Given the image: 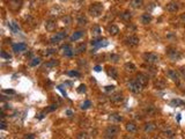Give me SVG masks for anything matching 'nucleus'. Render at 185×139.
<instances>
[{
  "mask_svg": "<svg viewBox=\"0 0 185 139\" xmlns=\"http://www.w3.org/2000/svg\"><path fill=\"white\" fill-rule=\"evenodd\" d=\"M76 139H88V134L87 132L82 131V132H79L78 136H76Z\"/></svg>",
  "mask_w": 185,
  "mask_h": 139,
  "instance_id": "38",
  "label": "nucleus"
},
{
  "mask_svg": "<svg viewBox=\"0 0 185 139\" xmlns=\"http://www.w3.org/2000/svg\"><path fill=\"white\" fill-rule=\"evenodd\" d=\"M86 50H87V45H86V43L81 42V43H79V44L75 46V49H74V55H80V53L84 52Z\"/></svg>",
  "mask_w": 185,
  "mask_h": 139,
  "instance_id": "18",
  "label": "nucleus"
},
{
  "mask_svg": "<svg viewBox=\"0 0 185 139\" xmlns=\"http://www.w3.org/2000/svg\"><path fill=\"white\" fill-rule=\"evenodd\" d=\"M145 112H146L147 115H154V114L156 112V108H155L154 106H147V107L145 108Z\"/></svg>",
  "mask_w": 185,
  "mask_h": 139,
  "instance_id": "34",
  "label": "nucleus"
},
{
  "mask_svg": "<svg viewBox=\"0 0 185 139\" xmlns=\"http://www.w3.org/2000/svg\"><path fill=\"white\" fill-rule=\"evenodd\" d=\"M144 60L146 61V63H148V64H152V65H154V64H157L158 63V55H156V53H154V52H146V53H144Z\"/></svg>",
  "mask_w": 185,
  "mask_h": 139,
  "instance_id": "5",
  "label": "nucleus"
},
{
  "mask_svg": "<svg viewBox=\"0 0 185 139\" xmlns=\"http://www.w3.org/2000/svg\"><path fill=\"white\" fill-rule=\"evenodd\" d=\"M66 36H67L66 31H59V33H57L54 36H52V37L50 38V43H52V44H57V43L61 42L63 40H65V38H66Z\"/></svg>",
  "mask_w": 185,
  "mask_h": 139,
  "instance_id": "10",
  "label": "nucleus"
},
{
  "mask_svg": "<svg viewBox=\"0 0 185 139\" xmlns=\"http://www.w3.org/2000/svg\"><path fill=\"white\" fill-rule=\"evenodd\" d=\"M110 101H111L112 103L119 104V103H122V102L124 101V95H123L120 92H118V93H115V94H112V95L110 96Z\"/></svg>",
  "mask_w": 185,
  "mask_h": 139,
  "instance_id": "13",
  "label": "nucleus"
},
{
  "mask_svg": "<svg viewBox=\"0 0 185 139\" xmlns=\"http://www.w3.org/2000/svg\"><path fill=\"white\" fill-rule=\"evenodd\" d=\"M58 64H59V61H58L57 59H51V60H48V61L43 65V68H44V70H50V68L56 67Z\"/></svg>",
  "mask_w": 185,
  "mask_h": 139,
  "instance_id": "19",
  "label": "nucleus"
},
{
  "mask_svg": "<svg viewBox=\"0 0 185 139\" xmlns=\"http://www.w3.org/2000/svg\"><path fill=\"white\" fill-rule=\"evenodd\" d=\"M152 20H153V16H152L149 13H145V14H142V15L140 16V22H141L142 25H148V23L152 22Z\"/></svg>",
  "mask_w": 185,
  "mask_h": 139,
  "instance_id": "17",
  "label": "nucleus"
},
{
  "mask_svg": "<svg viewBox=\"0 0 185 139\" xmlns=\"http://www.w3.org/2000/svg\"><path fill=\"white\" fill-rule=\"evenodd\" d=\"M124 42H125V44H126L127 46H130V48H135V46L139 45L140 40H139V37H138L137 35H133V34H132V35H129L127 37H125Z\"/></svg>",
  "mask_w": 185,
  "mask_h": 139,
  "instance_id": "4",
  "label": "nucleus"
},
{
  "mask_svg": "<svg viewBox=\"0 0 185 139\" xmlns=\"http://www.w3.org/2000/svg\"><path fill=\"white\" fill-rule=\"evenodd\" d=\"M24 139H34V134H31V133H30V134H27Z\"/></svg>",
  "mask_w": 185,
  "mask_h": 139,
  "instance_id": "51",
  "label": "nucleus"
},
{
  "mask_svg": "<svg viewBox=\"0 0 185 139\" xmlns=\"http://www.w3.org/2000/svg\"><path fill=\"white\" fill-rule=\"evenodd\" d=\"M127 88L130 89V92H132L133 94H139L142 92V86L137 81V80H131L127 82Z\"/></svg>",
  "mask_w": 185,
  "mask_h": 139,
  "instance_id": "3",
  "label": "nucleus"
},
{
  "mask_svg": "<svg viewBox=\"0 0 185 139\" xmlns=\"http://www.w3.org/2000/svg\"><path fill=\"white\" fill-rule=\"evenodd\" d=\"M26 50H27V44H24V43L13 44V51L14 52H22V51H26Z\"/></svg>",
  "mask_w": 185,
  "mask_h": 139,
  "instance_id": "21",
  "label": "nucleus"
},
{
  "mask_svg": "<svg viewBox=\"0 0 185 139\" xmlns=\"http://www.w3.org/2000/svg\"><path fill=\"white\" fill-rule=\"evenodd\" d=\"M131 7L132 8H135V10H139L144 5V0H131V3H130Z\"/></svg>",
  "mask_w": 185,
  "mask_h": 139,
  "instance_id": "28",
  "label": "nucleus"
},
{
  "mask_svg": "<svg viewBox=\"0 0 185 139\" xmlns=\"http://www.w3.org/2000/svg\"><path fill=\"white\" fill-rule=\"evenodd\" d=\"M184 104H185V102L183 100H179V99H173V100L170 101V106L171 107H182Z\"/></svg>",
  "mask_w": 185,
  "mask_h": 139,
  "instance_id": "33",
  "label": "nucleus"
},
{
  "mask_svg": "<svg viewBox=\"0 0 185 139\" xmlns=\"http://www.w3.org/2000/svg\"><path fill=\"white\" fill-rule=\"evenodd\" d=\"M101 33H102V30H101L100 26L95 25V26H92V27H91V35L94 36V37H99V36L101 35Z\"/></svg>",
  "mask_w": 185,
  "mask_h": 139,
  "instance_id": "31",
  "label": "nucleus"
},
{
  "mask_svg": "<svg viewBox=\"0 0 185 139\" xmlns=\"http://www.w3.org/2000/svg\"><path fill=\"white\" fill-rule=\"evenodd\" d=\"M83 35H84V31H83V30H78V31H75V33L72 34V36L69 37V40H71V42H75V41L80 40Z\"/></svg>",
  "mask_w": 185,
  "mask_h": 139,
  "instance_id": "24",
  "label": "nucleus"
},
{
  "mask_svg": "<svg viewBox=\"0 0 185 139\" xmlns=\"http://www.w3.org/2000/svg\"><path fill=\"white\" fill-rule=\"evenodd\" d=\"M167 56H168V58H169L170 60H172V61H177V60H179V59L182 58L180 52H179L178 50L171 49V48H169V49L167 50Z\"/></svg>",
  "mask_w": 185,
  "mask_h": 139,
  "instance_id": "8",
  "label": "nucleus"
},
{
  "mask_svg": "<svg viewBox=\"0 0 185 139\" xmlns=\"http://www.w3.org/2000/svg\"><path fill=\"white\" fill-rule=\"evenodd\" d=\"M179 74L185 79V67H182V68L179 70Z\"/></svg>",
  "mask_w": 185,
  "mask_h": 139,
  "instance_id": "46",
  "label": "nucleus"
},
{
  "mask_svg": "<svg viewBox=\"0 0 185 139\" xmlns=\"http://www.w3.org/2000/svg\"><path fill=\"white\" fill-rule=\"evenodd\" d=\"M167 76H168V78L169 79H171L173 82H176V84H179V81H180V74H179V72H177L176 70H168L167 71Z\"/></svg>",
  "mask_w": 185,
  "mask_h": 139,
  "instance_id": "9",
  "label": "nucleus"
},
{
  "mask_svg": "<svg viewBox=\"0 0 185 139\" xmlns=\"http://www.w3.org/2000/svg\"><path fill=\"white\" fill-rule=\"evenodd\" d=\"M8 28H10L14 34H18V33L20 31L19 23H16L15 21H11V22H8Z\"/></svg>",
  "mask_w": 185,
  "mask_h": 139,
  "instance_id": "27",
  "label": "nucleus"
},
{
  "mask_svg": "<svg viewBox=\"0 0 185 139\" xmlns=\"http://www.w3.org/2000/svg\"><path fill=\"white\" fill-rule=\"evenodd\" d=\"M7 3V6L11 11H14V12H18L21 10L22 5H23V1L22 0H6Z\"/></svg>",
  "mask_w": 185,
  "mask_h": 139,
  "instance_id": "6",
  "label": "nucleus"
},
{
  "mask_svg": "<svg viewBox=\"0 0 185 139\" xmlns=\"http://www.w3.org/2000/svg\"><path fill=\"white\" fill-rule=\"evenodd\" d=\"M180 19H182V21L185 22V14H182V15H180Z\"/></svg>",
  "mask_w": 185,
  "mask_h": 139,
  "instance_id": "52",
  "label": "nucleus"
},
{
  "mask_svg": "<svg viewBox=\"0 0 185 139\" xmlns=\"http://www.w3.org/2000/svg\"><path fill=\"white\" fill-rule=\"evenodd\" d=\"M178 10H179V5L176 1H170L165 5V11L169 13H176L178 12Z\"/></svg>",
  "mask_w": 185,
  "mask_h": 139,
  "instance_id": "11",
  "label": "nucleus"
},
{
  "mask_svg": "<svg viewBox=\"0 0 185 139\" xmlns=\"http://www.w3.org/2000/svg\"><path fill=\"white\" fill-rule=\"evenodd\" d=\"M53 53H56V49H46L45 51H43V55L44 56H51V55H53Z\"/></svg>",
  "mask_w": 185,
  "mask_h": 139,
  "instance_id": "39",
  "label": "nucleus"
},
{
  "mask_svg": "<svg viewBox=\"0 0 185 139\" xmlns=\"http://www.w3.org/2000/svg\"><path fill=\"white\" fill-rule=\"evenodd\" d=\"M153 139H161V137H157V136H156V137H154Z\"/></svg>",
  "mask_w": 185,
  "mask_h": 139,
  "instance_id": "54",
  "label": "nucleus"
},
{
  "mask_svg": "<svg viewBox=\"0 0 185 139\" xmlns=\"http://www.w3.org/2000/svg\"><path fill=\"white\" fill-rule=\"evenodd\" d=\"M54 109H57V104H52V106H50V108L48 109V111H52V110H54Z\"/></svg>",
  "mask_w": 185,
  "mask_h": 139,
  "instance_id": "48",
  "label": "nucleus"
},
{
  "mask_svg": "<svg viewBox=\"0 0 185 139\" xmlns=\"http://www.w3.org/2000/svg\"><path fill=\"white\" fill-rule=\"evenodd\" d=\"M3 93H6V94H12V95H14V94H15V92H14V91H12V89H4V91H3Z\"/></svg>",
  "mask_w": 185,
  "mask_h": 139,
  "instance_id": "47",
  "label": "nucleus"
},
{
  "mask_svg": "<svg viewBox=\"0 0 185 139\" xmlns=\"http://www.w3.org/2000/svg\"><path fill=\"white\" fill-rule=\"evenodd\" d=\"M94 70H95V71H96V72H100V71H101V70H102V67H101L100 65H97V66H95V67H94Z\"/></svg>",
  "mask_w": 185,
  "mask_h": 139,
  "instance_id": "50",
  "label": "nucleus"
},
{
  "mask_svg": "<svg viewBox=\"0 0 185 139\" xmlns=\"http://www.w3.org/2000/svg\"><path fill=\"white\" fill-rule=\"evenodd\" d=\"M119 18L124 21V22H130L131 19H132V13L130 11H124L119 14Z\"/></svg>",
  "mask_w": 185,
  "mask_h": 139,
  "instance_id": "16",
  "label": "nucleus"
},
{
  "mask_svg": "<svg viewBox=\"0 0 185 139\" xmlns=\"http://www.w3.org/2000/svg\"><path fill=\"white\" fill-rule=\"evenodd\" d=\"M155 129H156V124H155L154 122H148V123H146V124L144 125V131H145L146 133H150V132H153Z\"/></svg>",
  "mask_w": 185,
  "mask_h": 139,
  "instance_id": "20",
  "label": "nucleus"
},
{
  "mask_svg": "<svg viewBox=\"0 0 185 139\" xmlns=\"http://www.w3.org/2000/svg\"><path fill=\"white\" fill-rule=\"evenodd\" d=\"M67 74H68L69 77H76V78L81 76V74H80V72H78V71H68V72H67Z\"/></svg>",
  "mask_w": 185,
  "mask_h": 139,
  "instance_id": "42",
  "label": "nucleus"
},
{
  "mask_svg": "<svg viewBox=\"0 0 185 139\" xmlns=\"http://www.w3.org/2000/svg\"><path fill=\"white\" fill-rule=\"evenodd\" d=\"M0 56H1V58H4V59H8V60L12 58V56H11L10 53H7L6 51H4V50H3L1 52H0Z\"/></svg>",
  "mask_w": 185,
  "mask_h": 139,
  "instance_id": "40",
  "label": "nucleus"
},
{
  "mask_svg": "<svg viewBox=\"0 0 185 139\" xmlns=\"http://www.w3.org/2000/svg\"><path fill=\"white\" fill-rule=\"evenodd\" d=\"M90 106H91V102H90L89 100H86V101L81 104V109H88Z\"/></svg>",
  "mask_w": 185,
  "mask_h": 139,
  "instance_id": "41",
  "label": "nucleus"
},
{
  "mask_svg": "<svg viewBox=\"0 0 185 139\" xmlns=\"http://www.w3.org/2000/svg\"><path fill=\"white\" fill-rule=\"evenodd\" d=\"M119 59H120V57H119V55H117V53H111V55H109V60L112 61V63H118Z\"/></svg>",
  "mask_w": 185,
  "mask_h": 139,
  "instance_id": "35",
  "label": "nucleus"
},
{
  "mask_svg": "<svg viewBox=\"0 0 185 139\" xmlns=\"http://www.w3.org/2000/svg\"><path fill=\"white\" fill-rule=\"evenodd\" d=\"M126 131L127 132H130V133H135L137 132V130H138V126H137V124L134 123V122H129V123H126Z\"/></svg>",
  "mask_w": 185,
  "mask_h": 139,
  "instance_id": "23",
  "label": "nucleus"
},
{
  "mask_svg": "<svg viewBox=\"0 0 185 139\" xmlns=\"http://www.w3.org/2000/svg\"><path fill=\"white\" fill-rule=\"evenodd\" d=\"M86 91H87L86 85H80V86H79V88H78V93H80V94L86 93Z\"/></svg>",
  "mask_w": 185,
  "mask_h": 139,
  "instance_id": "43",
  "label": "nucleus"
},
{
  "mask_svg": "<svg viewBox=\"0 0 185 139\" xmlns=\"http://www.w3.org/2000/svg\"><path fill=\"white\" fill-rule=\"evenodd\" d=\"M104 11V6L101 4V3H94V4H91L88 8V13L90 14V16L92 18H99L102 15Z\"/></svg>",
  "mask_w": 185,
  "mask_h": 139,
  "instance_id": "1",
  "label": "nucleus"
},
{
  "mask_svg": "<svg viewBox=\"0 0 185 139\" xmlns=\"http://www.w3.org/2000/svg\"><path fill=\"white\" fill-rule=\"evenodd\" d=\"M60 1H61V3H65V1H67V0H60Z\"/></svg>",
  "mask_w": 185,
  "mask_h": 139,
  "instance_id": "55",
  "label": "nucleus"
},
{
  "mask_svg": "<svg viewBox=\"0 0 185 139\" xmlns=\"http://www.w3.org/2000/svg\"><path fill=\"white\" fill-rule=\"evenodd\" d=\"M108 33H109L110 35H112V36H116V35L119 33V28H118L116 25H110V26L108 27Z\"/></svg>",
  "mask_w": 185,
  "mask_h": 139,
  "instance_id": "30",
  "label": "nucleus"
},
{
  "mask_svg": "<svg viewBox=\"0 0 185 139\" xmlns=\"http://www.w3.org/2000/svg\"><path fill=\"white\" fill-rule=\"evenodd\" d=\"M109 119L111 122H116V123H120L123 122V116L118 112H115V114H110L109 115Z\"/></svg>",
  "mask_w": 185,
  "mask_h": 139,
  "instance_id": "22",
  "label": "nucleus"
},
{
  "mask_svg": "<svg viewBox=\"0 0 185 139\" xmlns=\"http://www.w3.org/2000/svg\"><path fill=\"white\" fill-rule=\"evenodd\" d=\"M172 139H173V138H172Z\"/></svg>",
  "mask_w": 185,
  "mask_h": 139,
  "instance_id": "56",
  "label": "nucleus"
},
{
  "mask_svg": "<svg viewBox=\"0 0 185 139\" xmlns=\"http://www.w3.org/2000/svg\"><path fill=\"white\" fill-rule=\"evenodd\" d=\"M124 139H134V138H133V137H130V136H126Z\"/></svg>",
  "mask_w": 185,
  "mask_h": 139,
  "instance_id": "53",
  "label": "nucleus"
},
{
  "mask_svg": "<svg viewBox=\"0 0 185 139\" xmlns=\"http://www.w3.org/2000/svg\"><path fill=\"white\" fill-rule=\"evenodd\" d=\"M61 51H63V55H64L65 57H72V56H74V50L71 48L69 44L63 45V46H61Z\"/></svg>",
  "mask_w": 185,
  "mask_h": 139,
  "instance_id": "14",
  "label": "nucleus"
},
{
  "mask_svg": "<svg viewBox=\"0 0 185 139\" xmlns=\"http://www.w3.org/2000/svg\"><path fill=\"white\" fill-rule=\"evenodd\" d=\"M39 63H41V58H39V57H35V58H33V59L30 60L29 65H30L31 67H35V66H37Z\"/></svg>",
  "mask_w": 185,
  "mask_h": 139,
  "instance_id": "36",
  "label": "nucleus"
},
{
  "mask_svg": "<svg viewBox=\"0 0 185 139\" xmlns=\"http://www.w3.org/2000/svg\"><path fill=\"white\" fill-rule=\"evenodd\" d=\"M135 80H137V81H138L142 87L147 86V85H148V81H149L148 76H146V74H144V73H138V74H137Z\"/></svg>",
  "mask_w": 185,
  "mask_h": 139,
  "instance_id": "12",
  "label": "nucleus"
},
{
  "mask_svg": "<svg viewBox=\"0 0 185 139\" xmlns=\"http://www.w3.org/2000/svg\"><path fill=\"white\" fill-rule=\"evenodd\" d=\"M124 68H125V71L129 72V73H133V72H135V70H137V67H135V65L133 63H126L124 65Z\"/></svg>",
  "mask_w": 185,
  "mask_h": 139,
  "instance_id": "29",
  "label": "nucleus"
},
{
  "mask_svg": "<svg viewBox=\"0 0 185 139\" xmlns=\"http://www.w3.org/2000/svg\"><path fill=\"white\" fill-rule=\"evenodd\" d=\"M76 23H78V26H80V27H86V26L88 25V19H87L84 15H80V16L76 19Z\"/></svg>",
  "mask_w": 185,
  "mask_h": 139,
  "instance_id": "26",
  "label": "nucleus"
},
{
  "mask_svg": "<svg viewBox=\"0 0 185 139\" xmlns=\"http://www.w3.org/2000/svg\"><path fill=\"white\" fill-rule=\"evenodd\" d=\"M0 127H1V130H5V129H6V122H5V118H1V123H0Z\"/></svg>",
  "mask_w": 185,
  "mask_h": 139,
  "instance_id": "45",
  "label": "nucleus"
},
{
  "mask_svg": "<svg viewBox=\"0 0 185 139\" xmlns=\"http://www.w3.org/2000/svg\"><path fill=\"white\" fill-rule=\"evenodd\" d=\"M175 131L172 130V129H167V130H163L162 131V136L164 137V138H167V139H172L173 137H175Z\"/></svg>",
  "mask_w": 185,
  "mask_h": 139,
  "instance_id": "25",
  "label": "nucleus"
},
{
  "mask_svg": "<svg viewBox=\"0 0 185 139\" xmlns=\"http://www.w3.org/2000/svg\"><path fill=\"white\" fill-rule=\"evenodd\" d=\"M115 86H105L104 87V92H107V93H109V92H114L115 91Z\"/></svg>",
  "mask_w": 185,
  "mask_h": 139,
  "instance_id": "44",
  "label": "nucleus"
},
{
  "mask_svg": "<svg viewBox=\"0 0 185 139\" xmlns=\"http://www.w3.org/2000/svg\"><path fill=\"white\" fill-rule=\"evenodd\" d=\"M63 22H64V25L69 26L72 23V18L69 15H65V16H63Z\"/></svg>",
  "mask_w": 185,
  "mask_h": 139,
  "instance_id": "37",
  "label": "nucleus"
},
{
  "mask_svg": "<svg viewBox=\"0 0 185 139\" xmlns=\"http://www.w3.org/2000/svg\"><path fill=\"white\" fill-rule=\"evenodd\" d=\"M66 115H67L68 117H72V116H73V111H72V110H66Z\"/></svg>",
  "mask_w": 185,
  "mask_h": 139,
  "instance_id": "49",
  "label": "nucleus"
},
{
  "mask_svg": "<svg viewBox=\"0 0 185 139\" xmlns=\"http://www.w3.org/2000/svg\"><path fill=\"white\" fill-rule=\"evenodd\" d=\"M90 44L94 46V51L99 48H103V46H107L109 44V42L104 38H101V37H96V38H92L90 41Z\"/></svg>",
  "mask_w": 185,
  "mask_h": 139,
  "instance_id": "7",
  "label": "nucleus"
},
{
  "mask_svg": "<svg viewBox=\"0 0 185 139\" xmlns=\"http://www.w3.org/2000/svg\"><path fill=\"white\" fill-rule=\"evenodd\" d=\"M119 131H120V127L118 125H109L104 130V137L108 139H114L118 136Z\"/></svg>",
  "mask_w": 185,
  "mask_h": 139,
  "instance_id": "2",
  "label": "nucleus"
},
{
  "mask_svg": "<svg viewBox=\"0 0 185 139\" xmlns=\"http://www.w3.org/2000/svg\"><path fill=\"white\" fill-rule=\"evenodd\" d=\"M108 74H109L112 79H115V80L118 79V71H117L115 67H109V68H108Z\"/></svg>",
  "mask_w": 185,
  "mask_h": 139,
  "instance_id": "32",
  "label": "nucleus"
},
{
  "mask_svg": "<svg viewBox=\"0 0 185 139\" xmlns=\"http://www.w3.org/2000/svg\"><path fill=\"white\" fill-rule=\"evenodd\" d=\"M57 28V23L54 20H46L45 22V29L48 31H54Z\"/></svg>",
  "mask_w": 185,
  "mask_h": 139,
  "instance_id": "15",
  "label": "nucleus"
}]
</instances>
